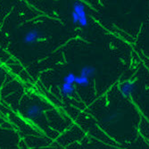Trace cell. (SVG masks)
Masks as SVG:
<instances>
[{"mask_svg":"<svg viewBox=\"0 0 149 149\" xmlns=\"http://www.w3.org/2000/svg\"><path fill=\"white\" fill-rule=\"evenodd\" d=\"M42 38V32L38 30L33 29L26 32V34L22 38V42L26 45H32L38 42Z\"/></svg>","mask_w":149,"mask_h":149,"instance_id":"cell-1","label":"cell"},{"mask_svg":"<svg viewBox=\"0 0 149 149\" xmlns=\"http://www.w3.org/2000/svg\"><path fill=\"white\" fill-rule=\"evenodd\" d=\"M135 89H136V84L134 81H126V82L121 84L120 88V95L125 98L130 97L134 93Z\"/></svg>","mask_w":149,"mask_h":149,"instance_id":"cell-2","label":"cell"},{"mask_svg":"<svg viewBox=\"0 0 149 149\" xmlns=\"http://www.w3.org/2000/svg\"><path fill=\"white\" fill-rule=\"evenodd\" d=\"M43 113V109L38 104H32L31 105L26 111V116L29 119H35L38 116H40Z\"/></svg>","mask_w":149,"mask_h":149,"instance_id":"cell-3","label":"cell"},{"mask_svg":"<svg viewBox=\"0 0 149 149\" xmlns=\"http://www.w3.org/2000/svg\"><path fill=\"white\" fill-rule=\"evenodd\" d=\"M72 12L75 13L79 16V19L87 17L86 13V6L83 3L80 2H74L72 5Z\"/></svg>","mask_w":149,"mask_h":149,"instance_id":"cell-4","label":"cell"},{"mask_svg":"<svg viewBox=\"0 0 149 149\" xmlns=\"http://www.w3.org/2000/svg\"><path fill=\"white\" fill-rule=\"evenodd\" d=\"M97 73V68L92 65H86L82 67V69L80 70V76H83L86 78H93Z\"/></svg>","mask_w":149,"mask_h":149,"instance_id":"cell-5","label":"cell"},{"mask_svg":"<svg viewBox=\"0 0 149 149\" xmlns=\"http://www.w3.org/2000/svg\"><path fill=\"white\" fill-rule=\"evenodd\" d=\"M76 91V88L74 84H68V83H63L60 92L62 95L65 97H70L72 95H73Z\"/></svg>","mask_w":149,"mask_h":149,"instance_id":"cell-6","label":"cell"},{"mask_svg":"<svg viewBox=\"0 0 149 149\" xmlns=\"http://www.w3.org/2000/svg\"><path fill=\"white\" fill-rule=\"evenodd\" d=\"M77 85L79 86H81V87H84V88H87L89 86L90 84V81H89V79L88 78H86V77H83V76H76V79H75V82Z\"/></svg>","mask_w":149,"mask_h":149,"instance_id":"cell-7","label":"cell"},{"mask_svg":"<svg viewBox=\"0 0 149 149\" xmlns=\"http://www.w3.org/2000/svg\"><path fill=\"white\" fill-rule=\"evenodd\" d=\"M76 75L72 72H70L67 75L63 77V83H68V84H74L75 82Z\"/></svg>","mask_w":149,"mask_h":149,"instance_id":"cell-8","label":"cell"},{"mask_svg":"<svg viewBox=\"0 0 149 149\" xmlns=\"http://www.w3.org/2000/svg\"><path fill=\"white\" fill-rule=\"evenodd\" d=\"M72 23L74 24V25H77L78 24V22H79V16L76 15L75 13H72Z\"/></svg>","mask_w":149,"mask_h":149,"instance_id":"cell-9","label":"cell"}]
</instances>
